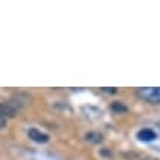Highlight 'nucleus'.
I'll return each instance as SVG.
<instances>
[{
    "label": "nucleus",
    "mask_w": 160,
    "mask_h": 160,
    "mask_svg": "<svg viewBox=\"0 0 160 160\" xmlns=\"http://www.w3.org/2000/svg\"><path fill=\"white\" fill-rule=\"evenodd\" d=\"M137 138L140 141H142V142H150V141H154L156 138H157V135H156V132L153 131V129L144 128V129H141V131L137 134Z\"/></svg>",
    "instance_id": "nucleus-3"
},
{
    "label": "nucleus",
    "mask_w": 160,
    "mask_h": 160,
    "mask_svg": "<svg viewBox=\"0 0 160 160\" xmlns=\"http://www.w3.org/2000/svg\"><path fill=\"white\" fill-rule=\"evenodd\" d=\"M0 115L5 116L6 119L8 118H13L16 115V110L10 104H6V103H0Z\"/></svg>",
    "instance_id": "nucleus-4"
},
{
    "label": "nucleus",
    "mask_w": 160,
    "mask_h": 160,
    "mask_svg": "<svg viewBox=\"0 0 160 160\" xmlns=\"http://www.w3.org/2000/svg\"><path fill=\"white\" fill-rule=\"evenodd\" d=\"M85 140L90 141V142H102L103 135L98 134V132H88L87 135H85Z\"/></svg>",
    "instance_id": "nucleus-6"
},
{
    "label": "nucleus",
    "mask_w": 160,
    "mask_h": 160,
    "mask_svg": "<svg viewBox=\"0 0 160 160\" xmlns=\"http://www.w3.org/2000/svg\"><path fill=\"white\" fill-rule=\"evenodd\" d=\"M28 137L32 141H35V142H40V144H44V142L49 141V135L41 132L40 129H37V128H31L28 131Z\"/></svg>",
    "instance_id": "nucleus-2"
},
{
    "label": "nucleus",
    "mask_w": 160,
    "mask_h": 160,
    "mask_svg": "<svg viewBox=\"0 0 160 160\" xmlns=\"http://www.w3.org/2000/svg\"><path fill=\"white\" fill-rule=\"evenodd\" d=\"M103 91L110 92V94H115V92L118 91V88H103Z\"/></svg>",
    "instance_id": "nucleus-8"
},
{
    "label": "nucleus",
    "mask_w": 160,
    "mask_h": 160,
    "mask_svg": "<svg viewBox=\"0 0 160 160\" xmlns=\"http://www.w3.org/2000/svg\"><path fill=\"white\" fill-rule=\"evenodd\" d=\"M6 123H8V119H6L5 116H2V115H0V129H3V128L6 126Z\"/></svg>",
    "instance_id": "nucleus-7"
},
{
    "label": "nucleus",
    "mask_w": 160,
    "mask_h": 160,
    "mask_svg": "<svg viewBox=\"0 0 160 160\" xmlns=\"http://www.w3.org/2000/svg\"><path fill=\"white\" fill-rule=\"evenodd\" d=\"M142 160H159V159H156V157H146V159H142Z\"/></svg>",
    "instance_id": "nucleus-9"
},
{
    "label": "nucleus",
    "mask_w": 160,
    "mask_h": 160,
    "mask_svg": "<svg viewBox=\"0 0 160 160\" xmlns=\"http://www.w3.org/2000/svg\"><path fill=\"white\" fill-rule=\"evenodd\" d=\"M110 109H112V112H115V113H125V112H128V107L121 102H113Z\"/></svg>",
    "instance_id": "nucleus-5"
},
{
    "label": "nucleus",
    "mask_w": 160,
    "mask_h": 160,
    "mask_svg": "<svg viewBox=\"0 0 160 160\" xmlns=\"http://www.w3.org/2000/svg\"><path fill=\"white\" fill-rule=\"evenodd\" d=\"M137 94L150 104H160V87H141L137 90Z\"/></svg>",
    "instance_id": "nucleus-1"
}]
</instances>
